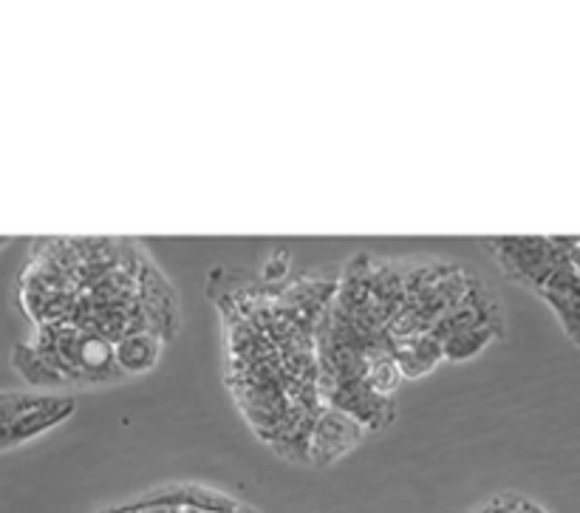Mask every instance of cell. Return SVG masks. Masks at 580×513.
<instances>
[{
  "instance_id": "1",
  "label": "cell",
  "mask_w": 580,
  "mask_h": 513,
  "mask_svg": "<svg viewBox=\"0 0 580 513\" xmlns=\"http://www.w3.org/2000/svg\"><path fill=\"white\" fill-rule=\"evenodd\" d=\"M578 235H505V239H490V250L499 261V266L518 284L541 290L543 281L552 275L558 261L574 248Z\"/></svg>"
},
{
  "instance_id": "2",
  "label": "cell",
  "mask_w": 580,
  "mask_h": 513,
  "mask_svg": "<svg viewBox=\"0 0 580 513\" xmlns=\"http://www.w3.org/2000/svg\"><path fill=\"white\" fill-rule=\"evenodd\" d=\"M74 400L54 394H0V449L26 443L71 418Z\"/></svg>"
},
{
  "instance_id": "3",
  "label": "cell",
  "mask_w": 580,
  "mask_h": 513,
  "mask_svg": "<svg viewBox=\"0 0 580 513\" xmlns=\"http://www.w3.org/2000/svg\"><path fill=\"white\" fill-rule=\"evenodd\" d=\"M366 434L357 420H352L348 414L337 412V409L323 406L317 412L315 425L309 434V463L312 465H332L340 456H346L348 451L357 449Z\"/></svg>"
},
{
  "instance_id": "4",
  "label": "cell",
  "mask_w": 580,
  "mask_h": 513,
  "mask_svg": "<svg viewBox=\"0 0 580 513\" xmlns=\"http://www.w3.org/2000/svg\"><path fill=\"white\" fill-rule=\"evenodd\" d=\"M538 295L552 306V312H556L558 321H561L563 332L572 338V343L580 346V275L572 261V250L558 261L552 275H549L541 290H538Z\"/></svg>"
},
{
  "instance_id": "5",
  "label": "cell",
  "mask_w": 580,
  "mask_h": 513,
  "mask_svg": "<svg viewBox=\"0 0 580 513\" xmlns=\"http://www.w3.org/2000/svg\"><path fill=\"white\" fill-rule=\"evenodd\" d=\"M164 341L153 332H131L114 343L116 366L122 374H145L151 372L162 355Z\"/></svg>"
},
{
  "instance_id": "6",
  "label": "cell",
  "mask_w": 580,
  "mask_h": 513,
  "mask_svg": "<svg viewBox=\"0 0 580 513\" xmlns=\"http://www.w3.org/2000/svg\"><path fill=\"white\" fill-rule=\"evenodd\" d=\"M388 352H391L403 378H423V374H428L441 361V343L436 338H430V332L428 335L410 338V341L391 343Z\"/></svg>"
},
{
  "instance_id": "7",
  "label": "cell",
  "mask_w": 580,
  "mask_h": 513,
  "mask_svg": "<svg viewBox=\"0 0 580 513\" xmlns=\"http://www.w3.org/2000/svg\"><path fill=\"white\" fill-rule=\"evenodd\" d=\"M14 369L20 372L26 383H32V386H65L63 374L54 369V363L34 346L32 341L20 343L14 349Z\"/></svg>"
},
{
  "instance_id": "8",
  "label": "cell",
  "mask_w": 580,
  "mask_h": 513,
  "mask_svg": "<svg viewBox=\"0 0 580 513\" xmlns=\"http://www.w3.org/2000/svg\"><path fill=\"white\" fill-rule=\"evenodd\" d=\"M499 335L501 330L496 326H474V330L456 332L454 338L441 343V361H470V358L481 355Z\"/></svg>"
},
{
  "instance_id": "9",
  "label": "cell",
  "mask_w": 580,
  "mask_h": 513,
  "mask_svg": "<svg viewBox=\"0 0 580 513\" xmlns=\"http://www.w3.org/2000/svg\"><path fill=\"white\" fill-rule=\"evenodd\" d=\"M476 513H501V505H499V500L496 502H490V505H485V507H479V511Z\"/></svg>"
}]
</instances>
